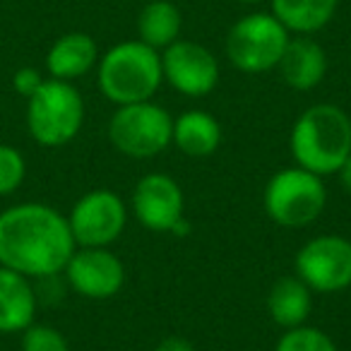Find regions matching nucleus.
Here are the masks:
<instances>
[{
  "instance_id": "1",
  "label": "nucleus",
  "mask_w": 351,
  "mask_h": 351,
  "mask_svg": "<svg viewBox=\"0 0 351 351\" xmlns=\"http://www.w3.org/2000/svg\"><path fill=\"white\" fill-rule=\"evenodd\" d=\"M68 217L41 202H25L0 212V267L29 279H51L73 258Z\"/></svg>"
},
{
  "instance_id": "2",
  "label": "nucleus",
  "mask_w": 351,
  "mask_h": 351,
  "mask_svg": "<svg viewBox=\"0 0 351 351\" xmlns=\"http://www.w3.org/2000/svg\"><path fill=\"white\" fill-rule=\"evenodd\" d=\"M289 152L296 166L317 176H335L351 154V118L335 104L308 106L289 132Z\"/></svg>"
},
{
  "instance_id": "3",
  "label": "nucleus",
  "mask_w": 351,
  "mask_h": 351,
  "mask_svg": "<svg viewBox=\"0 0 351 351\" xmlns=\"http://www.w3.org/2000/svg\"><path fill=\"white\" fill-rule=\"evenodd\" d=\"M101 94L116 106L149 101L164 82L161 53L145 41H121L111 46L97 63Z\"/></svg>"
},
{
  "instance_id": "4",
  "label": "nucleus",
  "mask_w": 351,
  "mask_h": 351,
  "mask_svg": "<svg viewBox=\"0 0 351 351\" xmlns=\"http://www.w3.org/2000/svg\"><path fill=\"white\" fill-rule=\"evenodd\" d=\"M325 205L327 186L322 176L303 166L279 169L265 183V215L282 229H306L325 212Z\"/></svg>"
},
{
  "instance_id": "5",
  "label": "nucleus",
  "mask_w": 351,
  "mask_h": 351,
  "mask_svg": "<svg viewBox=\"0 0 351 351\" xmlns=\"http://www.w3.org/2000/svg\"><path fill=\"white\" fill-rule=\"evenodd\" d=\"M84 123V99L65 80H44L27 99V128L41 147H63L80 135Z\"/></svg>"
},
{
  "instance_id": "6",
  "label": "nucleus",
  "mask_w": 351,
  "mask_h": 351,
  "mask_svg": "<svg viewBox=\"0 0 351 351\" xmlns=\"http://www.w3.org/2000/svg\"><path fill=\"white\" fill-rule=\"evenodd\" d=\"M289 39V29L272 12H250L226 34V56L241 73L263 75L279 65Z\"/></svg>"
},
{
  "instance_id": "7",
  "label": "nucleus",
  "mask_w": 351,
  "mask_h": 351,
  "mask_svg": "<svg viewBox=\"0 0 351 351\" xmlns=\"http://www.w3.org/2000/svg\"><path fill=\"white\" fill-rule=\"evenodd\" d=\"M173 116L164 106L149 101L125 104L108 121V140L130 159H152L171 147Z\"/></svg>"
},
{
  "instance_id": "8",
  "label": "nucleus",
  "mask_w": 351,
  "mask_h": 351,
  "mask_svg": "<svg viewBox=\"0 0 351 351\" xmlns=\"http://www.w3.org/2000/svg\"><path fill=\"white\" fill-rule=\"evenodd\" d=\"M293 269L313 293H337L351 287V241L341 234H320L306 241Z\"/></svg>"
},
{
  "instance_id": "9",
  "label": "nucleus",
  "mask_w": 351,
  "mask_h": 351,
  "mask_svg": "<svg viewBox=\"0 0 351 351\" xmlns=\"http://www.w3.org/2000/svg\"><path fill=\"white\" fill-rule=\"evenodd\" d=\"M77 248H108L128 226V205L116 191L97 188L80 197L68 215Z\"/></svg>"
},
{
  "instance_id": "10",
  "label": "nucleus",
  "mask_w": 351,
  "mask_h": 351,
  "mask_svg": "<svg viewBox=\"0 0 351 351\" xmlns=\"http://www.w3.org/2000/svg\"><path fill=\"white\" fill-rule=\"evenodd\" d=\"M164 80L183 97L202 99L219 84V60L207 46L178 39L161 53Z\"/></svg>"
},
{
  "instance_id": "11",
  "label": "nucleus",
  "mask_w": 351,
  "mask_h": 351,
  "mask_svg": "<svg viewBox=\"0 0 351 351\" xmlns=\"http://www.w3.org/2000/svg\"><path fill=\"white\" fill-rule=\"evenodd\" d=\"M132 217L154 234H171L173 226L186 217V195L173 176L152 171L132 188Z\"/></svg>"
},
{
  "instance_id": "12",
  "label": "nucleus",
  "mask_w": 351,
  "mask_h": 351,
  "mask_svg": "<svg viewBox=\"0 0 351 351\" xmlns=\"http://www.w3.org/2000/svg\"><path fill=\"white\" fill-rule=\"evenodd\" d=\"M63 272L70 287L89 301L113 298L125 284V267L108 248H75Z\"/></svg>"
},
{
  "instance_id": "13",
  "label": "nucleus",
  "mask_w": 351,
  "mask_h": 351,
  "mask_svg": "<svg viewBox=\"0 0 351 351\" xmlns=\"http://www.w3.org/2000/svg\"><path fill=\"white\" fill-rule=\"evenodd\" d=\"M277 68L282 73V80L291 89L311 92L325 80L327 53L315 39L298 34L296 39H289Z\"/></svg>"
},
{
  "instance_id": "14",
  "label": "nucleus",
  "mask_w": 351,
  "mask_h": 351,
  "mask_svg": "<svg viewBox=\"0 0 351 351\" xmlns=\"http://www.w3.org/2000/svg\"><path fill=\"white\" fill-rule=\"evenodd\" d=\"M36 315V291L29 277L0 267V332H25Z\"/></svg>"
},
{
  "instance_id": "15",
  "label": "nucleus",
  "mask_w": 351,
  "mask_h": 351,
  "mask_svg": "<svg viewBox=\"0 0 351 351\" xmlns=\"http://www.w3.org/2000/svg\"><path fill=\"white\" fill-rule=\"evenodd\" d=\"M171 145L178 152L193 159H205L212 156L221 145V125L210 111L191 108L173 118V132H171Z\"/></svg>"
},
{
  "instance_id": "16",
  "label": "nucleus",
  "mask_w": 351,
  "mask_h": 351,
  "mask_svg": "<svg viewBox=\"0 0 351 351\" xmlns=\"http://www.w3.org/2000/svg\"><path fill=\"white\" fill-rule=\"evenodd\" d=\"M97 63V41L84 32L63 34L46 53V70L51 73V77L65 80V82H73V80L87 75Z\"/></svg>"
},
{
  "instance_id": "17",
  "label": "nucleus",
  "mask_w": 351,
  "mask_h": 351,
  "mask_svg": "<svg viewBox=\"0 0 351 351\" xmlns=\"http://www.w3.org/2000/svg\"><path fill=\"white\" fill-rule=\"evenodd\" d=\"M267 313L274 325L284 327V330L306 325L313 313L311 287L301 282L296 274L277 279L267 293Z\"/></svg>"
},
{
  "instance_id": "18",
  "label": "nucleus",
  "mask_w": 351,
  "mask_h": 351,
  "mask_svg": "<svg viewBox=\"0 0 351 351\" xmlns=\"http://www.w3.org/2000/svg\"><path fill=\"white\" fill-rule=\"evenodd\" d=\"M272 15L289 29V34L311 36L325 29L332 20L339 0H269Z\"/></svg>"
},
{
  "instance_id": "19",
  "label": "nucleus",
  "mask_w": 351,
  "mask_h": 351,
  "mask_svg": "<svg viewBox=\"0 0 351 351\" xmlns=\"http://www.w3.org/2000/svg\"><path fill=\"white\" fill-rule=\"evenodd\" d=\"M183 15L171 0H149L137 15V34L140 41L161 53L173 41L181 39Z\"/></svg>"
},
{
  "instance_id": "20",
  "label": "nucleus",
  "mask_w": 351,
  "mask_h": 351,
  "mask_svg": "<svg viewBox=\"0 0 351 351\" xmlns=\"http://www.w3.org/2000/svg\"><path fill=\"white\" fill-rule=\"evenodd\" d=\"M274 351H339L330 335L320 327L298 325L291 330H284L277 339Z\"/></svg>"
},
{
  "instance_id": "21",
  "label": "nucleus",
  "mask_w": 351,
  "mask_h": 351,
  "mask_svg": "<svg viewBox=\"0 0 351 351\" xmlns=\"http://www.w3.org/2000/svg\"><path fill=\"white\" fill-rule=\"evenodd\" d=\"M27 176V164L20 149L0 145V195H10L22 186Z\"/></svg>"
},
{
  "instance_id": "22",
  "label": "nucleus",
  "mask_w": 351,
  "mask_h": 351,
  "mask_svg": "<svg viewBox=\"0 0 351 351\" xmlns=\"http://www.w3.org/2000/svg\"><path fill=\"white\" fill-rule=\"evenodd\" d=\"M22 351H70V346L60 330L32 322L22 335Z\"/></svg>"
},
{
  "instance_id": "23",
  "label": "nucleus",
  "mask_w": 351,
  "mask_h": 351,
  "mask_svg": "<svg viewBox=\"0 0 351 351\" xmlns=\"http://www.w3.org/2000/svg\"><path fill=\"white\" fill-rule=\"evenodd\" d=\"M12 84H15L17 94L29 99L44 84V77H41V73L36 68H20L15 73V77H12Z\"/></svg>"
},
{
  "instance_id": "24",
  "label": "nucleus",
  "mask_w": 351,
  "mask_h": 351,
  "mask_svg": "<svg viewBox=\"0 0 351 351\" xmlns=\"http://www.w3.org/2000/svg\"><path fill=\"white\" fill-rule=\"evenodd\" d=\"M154 351H195V346L183 337H166L154 346Z\"/></svg>"
},
{
  "instance_id": "25",
  "label": "nucleus",
  "mask_w": 351,
  "mask_h": 351,
  "mask_svg": "<svg viewBox=\"0 0 351 351\" xmlns=\"http://www.w3.org/2000/svg\"><path fill=\"white\" fill-rule=\"evenodd\" d=\"M337 178H339V186L351 195V154L346 156V161L339 166V171H337Z\"/></svg>"
},
{
  "instance_id": "26",
  "label": "nucleus",
  "mask_w": 351,
  "mask_h": 351,
  "mask_svg": "<svg viewBox=\"0 0 351 351\" xmlns=\"http://www.w3.org/2000/svg\"><path fill=\"white\" fill-rule=\"evenodd\" d=\"M239 3H245V5H253V3H260V0H239Z\"/></svg>"
}]
</instances>
